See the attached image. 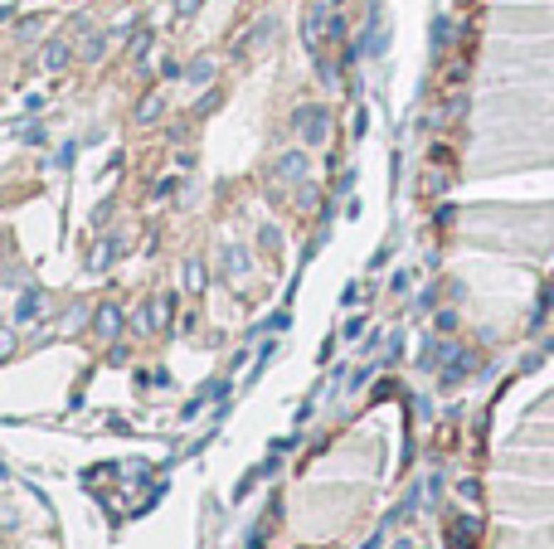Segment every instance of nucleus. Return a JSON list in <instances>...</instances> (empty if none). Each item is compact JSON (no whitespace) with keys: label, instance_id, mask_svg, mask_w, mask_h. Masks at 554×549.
<instances>
[{"label":"nucleus","instance_id":"nucleus-4","mask_svg":"<svg viewBox=\"0 0 554 549\" xmlns=\"http://www.w3.org/2000/svg\"><path fill=\"white\" fill-rule=\"evenodd\" d=\"M185 78H190V83H209V78H214V58H194L190 68H185Z\"/></svg>","mask_w":554,"mask_h":549},{"label":"nucleus","instance_id":"nucleus-11","mask_svg":"<svg viewBox=\"0 0 554 549\" xmlns=\"http://www.w3.org/2000/svg\"><path fill=\"white\" fill-rule=\"evenodd\" d=\"M146 49H151V34L141 29L137 39H132V63H141V58H146Z\"/></svg>","mask_w":554,"mask_h":549},{"label":"nucleus","instance_id":"nucleus-10","mask_svg":"<svg viewBox=\"0 0 554 549\" xmlns=\"http://www.w3.org/2000/svg\"><path fill=\"white\" fill-rule=\"evenodd\" d=\"M224 263H229L234 273H244V268H249V253H244V248H229V253H224Z\"/></svg>","mask_w":554,"mask_h":549},{"label":"nucleus","instance_id":"nucleus-13","mask_svg":"<svg viewBox=\"0 0 554 549\" xmlns=\"http://www.w3.org/2000/svg\"><path fill=\"white\" fill-rule=\"evenodd\" d=\"M10 345H15V340H10V330L0 326V355H10Z\"/></svg>","mask_w":554,"mask_h":549},{"label":"nucleus","instance_id":"nucleus-5","mask_svg":"<svg viewBox=\"0 0 554 549\" xmlns=\"http://www.w3.org/2000/svg\"><path fill=\"white\" fill-rule=\"evenodd\" d=\"M302 132H306V137H311V141H316V137H321V132H326V122H321V108L302 112Z\"/></svg>","mask_w":554,"mask_h":549},{"label":"nucleus","instance_id":"nucleus-6","mask_svg":"<svg viewBox=\"0 0 554 549\" xmlns=\"http://www.w3.org/2000/svg\"><path fill=\"white\" fill-rule=\"evenodd\" d=\"M103 49H108V34H88V39H83V58H88V63H98Z\"/></svg>","mask_w":554,"mask_h":549},{"label":"nucleus","instance_id":"nucleus-2","mask_svg":"<svg viewBox=\"0 0 554 549\" xmlns=\"http://www.w3.org/2000/svg\"><path fill=\"white\" fill-rule=\"evenodd\" d=\"M39 311H44V297H39V292H25L20 306H15V321H34Z\"/></svg>","mask_w":554,"mask_h":549},{"label":"nucleus","instance_id":"nucleus-12","mask_svg":"<svg viewBox=\"0 0 554 549\" xmlns=\"http://www.w3.org/2000/svg\"><path fill=\"white\" fill-rule=\"evenodd\" d=\"M199 10V0H175V15H194Z\"/></svg>","mask_w":554,"mask_h":549},{"label":"nucleus","instance_id":"nucleus-7","mask_svg":"<svg viewBox=\"0 0 554 549\" xmlns=\"http://www.w3.org/2000/svg\"><path fill=\"white\" fill-rule=\"evenodd\" d=\"M185 287H190V297L204 292V268H199V263H185Z\"/></svg>","mask_w":554,"mask_h":549},{"label":"nucleus","instance_id":"nucleus-3","mask_svg":"<svg viewBox=\"0 0 554 549\" xmlns=\"http://www.w3.org/2000/svg\"><path fill=\"white\" fill-rule=\"evenodd\" d=\"M63 63H68V44H63V39H54V44L44 49V68H49V73H58Z\"/></svg>","mask_w":554,"mask_h":549},{"label":"nucleus","instance_id":"nucleus-8","mask_svg":"<svg viewBox=\"0 0 554 549\" xmlns=\"http://www.w3.org/2000/svg\"><path fill=\"white\" fill-rule=\"evenodd\" d=\"M156 117H161V98H141L137 122H156Z\"/></svg>","mask_w":554,"mask_h":549},{"label":"nucleus","instance_id":"nucleus-9","mask_svg":"<svg viewBox=\"0 0 554 549\" xmlns=\"http://www.w3.org/2000/svg\"><path fill=\"white\" fill-rule=\"evenodd\" d=\"M112 253H117V244H108V239H103V244L93 248V268H108V258Z\"/></svg>","mask_w":554,"mask_h":549},{"label":"nucleus","instance_id":"nucleus-1","mask_svg":"<svg viewBox=\"0 0 554 549\" xmlns=\"http://www.w3.org/2000/svg\"><path fill=\"white\" fill-rule=\"evenodd\" d=\"M93 330H98L103 340H117V335H122V306L103 302V306H98V316H93Z\"/></svg>","mask_w":554,"mask_h":549}]
</instances>
